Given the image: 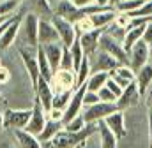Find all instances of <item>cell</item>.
<instances>
[{"label":"cell","instance_id":"1","mask_svg":"<svg viewBox=\"0 0 152 148\" xmlns=\"http://www.w3.org/2000/svg\"><path fill=\"white\" fill-rule=\"evenodd\" d=\"M92 134H97V123H87V127L80 132H69L62 129L50 141L42 143V148H78Z\"/></svg>","mask_w":152,"mask_h":148},{"label":"cell","instance_id":"2","mask_svg":"<svg viewBox=\"0 0 152 148\" xmlns=\"http://www.w3.org/2000/svg\"><path fill=\"white\" fill-rule=\"evenodd\" d=\"M18 53L21 57V62L27 69V74L30 78V83H32V88L36 90L39 83V78H41V73H39V64H37V48H32V46H20L18 48Z\"/></svg>","mask_w":152,"mask_h":148},{"label":"cell","instance_id":"3","mask_svg":"<svg viewBox=\"0 0 152 148\" xmlns=\"http://www.w3.org/2000/svg\"><path fill=\"white\" fill-rule=\"evenodd\" d=\"M32 116V108L28 110H4V127L11 131H21L28 125V120Z\"/></svg>","mask_w":152,"mask_h":148},{"label":"cell","instance_id":"4","mask_svg":"<svg viewBox=\"0 0 152 148\" xmlns=\"http://www.w3.org/2000/svg\"><path fill=\"white\" fill-rule=\"evenodd\" d=\"M51 88L55 94L58 92H71L76 90V73L75 71H67V69H57L51 76Z\"/></svg>","mask_w":152,"mask_h":148},{"label":"cell","instance_id":"5","mask_svg":"<svg viewBox=\"0 0 152 148\" xmlns=\"http://www.w3.org/2000/svg\"><path fill=\"white\" fill-rule=\"evenodd\" d=\"M118 110V106H117V102H97V104H94V106H88V108H83L81 111V115H83V118H85V122L87 123H97V122H101V120H104L110 113H113V111Z\"/></svg>","mask_w":152,"mask_h":148},{"label":"cell","instance_id":"6","mask_svg":"<svg viewBox=\"0 0 152 148\" xmlns=\"http://www.w3.org/2000/svg\"><path fill=\"white\" fill-rule=\"evenodd\" d=\"M99 49H103V51H106L108 55H112V57L117 58L120 64H129V55L126 53L122 42L115 41L113 37H110L104 30H103V34L99 37Z\"/></svg>","mask_w":152,"mask_h":148},{"label":"cell","instance_id":"7","mask_svg":"<svg viewBox=\"0 0 152 148\" xmlns=\"http://www.w3.org/2000/svg\"><path fill=\"white\" fill-rule=\"evenodd\" d=\"M149 60H151L149 44L142 39V41H138V42L131 48V51H129V65H131V69H133L134 73H138L143 65L149 64Z\"/></svg>","mask_w":152,"mask_h":148},{"label":"cell","instance_id":"8","mask_svg":"<svg viewBox=\"0 0 152 148\" xmlns=\"http://www.w3.org/2000/svg\"><path fill=\"white\" fill-rule=\"evenodd\" d=\"M51 23L55 25L58 37H60V42L66 46V48H71L73 42L78 39V32L75 28V23L64 20V18H58V16H51Z\"/></svg>","mask_w":152,"mask_h":148},{"label":"cell","instance_id":"9","mask_svg":"<svg viewBox=\"0 0 152 148\" xmlns=\"http://www.w3.org/2000/svg\"><path fill=\"white\" fill-rule=\"evenodd\" d=\"M23 16H25V12H23V11H20V12H16V16L11 20L9 27L5 28V32L2 34V37H0V51L9 49V48L16 42V37H18V34H20V30H21Z\"/></svg>","mask_w":152,"mask_h":148},{"label":"cell","instance_id":"10","mask_svg":"<svg viewBox=\"0 0 152 148\" xmlns=\"http://www.w3.org/2000/svg\"><path fill=\"white\" fill-rule=\"evenodd\" d=\"M21 30L25 34V44L37 48L39 46V37H37V30H39V16L34 12H25L23 16V23H21Z\"/></svg>","mask_w":152,"mask_h":148},{"label":"cell","instance_id":"11","mask_svg":"<svg viewBox=\"0 0 152 148\" xmlns=\"http://www.w3.org/2000/svg\"><path fill=\"white\" fill-rule=\"evenodd\" d=\"M85 92H87V81H85L83 85H80L75 92H73L71 101H69L67 108L64 110V123H67V122L73 120L75 116L81 115V111H83V97H85Z\"/></svg>","mask_w":152,"mask_h":148},{"label":"cell","instance_id":"12","mask_svg":"<svg viewBox=\"0 0 152 148\" xmlns=\"http://www.w3.org/2000/svg\"><path fill=\"white\" fill-rule=\"evenodd\" d=\"M46 122H48V118H46V111H44V108H42L41 101H39L37 97H34L32 116H30L28 125L25 127V131H28V132H30V134H34V136H39V134L42 132V129H44Z\"/></svg>","mask_w":152,"mask_h":148},{"label":"cell","instance_id":"13","mask_svg":"<svg viewBox=\"0 0 152 148\" xmlns=\"http://www.w3.org/2000/svg\"><path fill=\"white\" fill-rule=\"evenodd\" d=\"M53 16L64 18V20L75 23L80 18V9L73 4V0H58L53 4Z\"/></svg>","mask_w":152,"mask_h":148},{"label":"cell","instance_id":"14","mask_svg":"<svg viewBox=\"0 0 152 148\" xmlns=\"http://www.w3.org/2000/svg\"><path fill=\"white\" fill-rule=\"evenodd\" d=\"M37 37H39V44H50V42H57L60 41L58 32L55 28V25L51 23V18H39V30H37Z\"/></svg>","mask_w":152,"mask_h":148},{"label":"cell","instance_id":"15","mask_svg":"<svg viewBox=\"0 0 152 148\" xmlns=\"http://www.w3.org/2000/svg\"><path fill=\"white\" fill-rule=\"evenodd\" d=\"M34 92H36V97L41 101V104H42L44 111H48V110L53 108V95H55V92H53L51 83H50L48 79L39 78V83H37V86H36Z\"/></svg>","mask_w":152,"mask_h":148},{"label":"cell","instance_id":"16","mask_svg":"<svg viewBox=\"0 0 152 148\" xmlns=\"http://www.w3.org/2000/svg\"><path fill=\"white\" fill-rule=\"evenodd\" d=\"M140 99H142V95H140L138 86H136V81H134V83H131L129 86L124 88L122 95L117 99V106H118V110L124 111V110H127V108L136 106V104L140 102Z\"/></svg>","mask_w":152,"mask_h":148},{"label":"cell","instance_id":"17","mask_svg":"<svg viewBox=\"0 0 152 148\" xmlns=\"http://www.w3.org/2000/svg\"><path fill=\"white\" fill-rule=\"evenodd\" d=\"M110 78L113 81H117L122 88H126V86H129L131 83L136 81V73L131 69L129 64H120L118 67H115L113 71H110Z\"/></svg>","mask_w":152,"mask_h":148},{"label":"cell","instance_id":"18","mask_svg":"<svg viewBox=\"0 0 152 148\" xmlns=\"http://www.w3.org/2000/svg\"><path fill=\"white\" fill-rule=\"evenodd\" d=\"M101 34H103L101 28H94V30H90V32H85V34H80V36H78L83 51H85L88 57H92V55L99 49V37H101Z\"/></svg>","mask_w":152,"mask_h":148},{"label":"cell","instance_id":"19","mask_svg":"<svg viewBox=\"0 0 152 148\" xmlns=\"http://www.w3.org/2000/svg\"><path fill=\"white\" fill-rule=\"evenodd\" d=\"M104 123L115 132V136L120 139V138H126L127 134V127H126V116H124V111L117 110L113 113H110L106 118H104Z\"/></svg>","mask_w":152,"mask_h":148},{"label":"cell","instance_id":"20","mask_svg":"<svg viewBox=\"0 0 152 148\" xmlns=\"http://www.w3.org/2000/svg\"><path fill=\"white\" fill-rule=\"evenodd\" d=\"M42 49H44V55H46L50 65H51V71L55 73L60 67V60H62V53H64V44L60 41H57V42L42 44Z\"/></svg>","mask_w":152,"mask_h":148},{"label":"cell","instance_id":"21","mask_svg":"<svg viewBox=\"0 0 152 148\" xmlns=\"http://www.w3.org/2000/svg\"><path fill=\"white\" fill-rule=\"evenodd\" d=\"M120 65V62L113 58L112 55H108L106 51H103V49H97V55H96V62L92 64V73H97V71H106V73H110V71H113L115 67H118Z\"/></svg>","mask_w":152,"mask_h":148},{"label":"cell","instance_id":"22","mask_svg":"<svg viewBox=\"0 0 152 148\" xmlns=\"http://www.w3.org/2000/svg\"><path fill=\"white\" fill-rule=\"evenodd\" d=\"M23 5H27V12H34L39 18H51L53 16V5L50 0H23Z\"/></svg>","mask_w":152,"mask_h":148},{"label":"cell","instance_id":"23","mask_svg":"<svg viewBox=\"0 0 152 148\" xmlns=\"http://www.w3.org/2000/svg\"><path fill=\"white\" fill-rule=\"evenodd\" d=\"M97 136H99V148H117L118 138L115 132L104 123V120L97 122Z\"/></svg>","mask_w":152,"mask_h":148},{"label":"cell","instance_id":"24","mask_svg":"<svg viewBox=\"0 0 152 148\" xmlns=\"http://www.w3.org/2000/svg\"><path fill=\"white\" fill-rule=\"evenodd\" d=\"M145 25H147V23H140V25H133V27H129V28H127V34H126L124 41H122V46H124V49H126V53H127V55H129L131 48H133L138 41H142V39H143Z\"/></svg>","mask_w":152,"mask_h":148},{"label":"cell","instance_id":"25","mask_svg":"<svg viewBox=\"0 0 152 148\" xmlns=\"http://www.w3.org/2000/svg\"><path fill=\"white\" fill-rule=\"evenodd\" d=\"M151 85H152V64H147L136 73V86H138V92H140L142 99L147 95Z\"/></svg>","mask_w":152,"mask_h":148},{"label":"cell","instance_id":"26","mask_svg":"<svg viewBox=\"0 0 152 148\" xmlns=\"http://www.w3.org/2000/svg\"><path fill=\"white\" fill-rule=\"evenodd\" d=\"M12 136H14V139L18 141L20 148H42L41 141L37 139V136L30 134V132L25 131V129H21V131H12Z\"/></svg>","mask_w":152,"mask_h":148},{"label":"cell","instance_id":"27","mask_svg":"<svg viewBox=\"0 0 152 148\" xmlns=\"http://www.w3.org/2000/svg\"><path fill=\"white\" fill-rule=\"evenodd\" d=\"M117 18V9H108V11H103V12H97V14H90V20L94 23V28H101L104 30L108 25H112Z\"/></svg>","mask_w":152,"mask_h":148},{"label":"cell","instance_id":"28","mask_svg":"<svg viewBox=\"0 0 152 148\" xmlns=\"http://www.w3.org/2000/svg\"><path fill=\"white\" fill-rule=\"evenodd\" d=\"M108 78H110V73H106V71L92 73L88 76V79H87V88H88L90 92H99V90L106 85Z\"/></svg>","mask_w":152,"mask_h":148},{"label":"cell","instance_id":"29","mask_svg":"<svg viewBox=\"0 0 152 148\" xmlns=\"http://www.w3.org/2000/svg\"><path fill=\"white\" fill-rule=\"evenodd\" d=\"M64 129V122H53V120H48L46 122V125H44V129H42V132L37 136V139L41 141V145L42 143H46V141H50L57 132H60Z\"/></svg>","mask_w":152,"mask_h":148},{"label":"cell","instance_id":"30","mask_svg":"<svg viewBox=\"0 0 152 148\" xmlns=\"http://www.w3.org/2000/svg\"><path fill=\"white\" fill-rule=\"evenodd\" d=\"M37 64H39V73H41V78H44V79L51 81L53 71H51V65H50V62H48V58H46L44 49H42V46H41V44L37 46Z\"/></svg>","mask_w":152,"mask_h":148},{"label":"cell","instance_id":"31","mask_svg":"<svg viewBox=\"0 0 152 148\" xmlns=\"http://www.w3.org/2000/svg\"><path fill=\"white\" fill-rule=\"evenodd\" d=\"M90 74H92V60H90V57L85 53V57H83V60H81V65H80V69L76 71V85H78V86L83 85V83L88 79Z\"/></svg>","mask_w":152,"mask_h":148},{"label":"cell","instance_id":"32","mask_svg":"<svg viewBox=\"0 0 152 148\" xmlns=\"http://www.w3.org/2000/svg\"><path fill=\"white\" fill-rule=\"evenodd\" d=\"M21 5V0H0V16H12Z\"/></svg>","mask_w":152,"mask_h":148},{"label":"cell","instance_id":"33","mask_svg":"<svg viewBox=\"0 0 152 148\" xmlns=\"http://www.w3.org/2000/svg\"><path fill=\"white\" fill-rule=\"evenodd\" d=\"M69 49H71V55H73V62H75V67H73V69H75V73H76V71L80 69V65H81L83 57H85V51H83V48H81V44H80V39H76Z\"/></svg>","mask_w":152,"mask_h":148},{"label":"cell","instance_id":"34","mask_svg":"<svg viewBox=\"0 0 152 148\" xmlns=\"http://www.w3.org/2000/svg\"><path fill=\"white\" fill-rule=\"evenodd\" d=\"M75 90L71 92H58L53 95V108H58V110H66L69 101H71V95H73Z\"/></svg>","mask_w":152,"mask_h":148},{"label":"cell","instance_id":"35","mask_svg":"<svg viewBox=\"0 0 152 148\" xmlns=\"http://www.w3.org/2000/svg\"><path fill=\"white\" fill-rule=\"evenodd\" d=\"M85 127H87V122H85L83 115H78L73 120H69L67 123H64V129L69 131V132H80V131H83Z\"/></svg>","mask_w":152,"mask_h":148},{"label":"cell","instance_id":"36","mask_svg":"<svg viewBox=\"0 0 152 148\" xmlns=\"http://www.w3.org/2000/svg\"><path fill=\"white\" fill-rule=\"evenodd\" d=\"M104 32L108 34L110 37H113L115 41H118V42H122L124 41V37L127 34V30L124 28V27H120V25H117V23H112V25H108L106 28H104Z\"/></svg>","mask_w":152,"mask_h":148},{"label":"cell","instance_id":"37","mask_svg":"<svg viewBox=\"0 0 152 148\" xmlns=\"http://www.w3.org/2000/svg\"><path fill=\"white\" fill-rule=\"evenodd\" d=\"M75 28H76V32H78V36L94 30V23H92L90 16H81V18H78L75 21Z\"/></svg>","mask_w":152,"mask_h":148},{"label":"cell","instance_id":"38","mask_svg":"<svg viewBox=\"0 0 152 148\" xmlns=\"http://www.w3.org/2000/svg\"><path fill=\"white\" fill-rule=\"evenodd\" d=\"M143 4H145V0H122L117 5V11L118 12H133L138 7H142Z\"/></svg>","mask_w":152,"mask_h":148},{"label":"cell","instance_id":"39","mask_svg":"<svg viewBox=\"0 0 152 148\" xmlns=\"http://www.w3.org/2000/svg\"><path fill=\"white\" fill-rule=\"evenodd\" d=\"M75 62H73V55L71 49L64 46V53H62V60H60V67L58 69H67V71H75Z\"/></svg>","mask_w":152,"mask_h":148},{"label":"cell","instance_id":"40","mask_svg":"<svg viewBox=\"0 0 152 148\" xmlns=\"http://www.w3.org/2000/svg\"><path fill=\"white\" fill-rule=\"evenodd\" d=\"M97 102H101V99H99V94H97V92H90V90L87 88V92H85V97H83V108L94 106V104H97Z\"/></svg>","mask_w":152,"mask_h":148},{"label":"cell","instance_id":"41","mask_svg":"<svg viewBox=\"0 0 152 148\" xmlns=\"http://www.w3.org/2000/svg\"><path fill=\"white\" fill-rule=\"evenodd\" d=\"M97 94H99V99H101L103 102H117V99H118V97L115 95L113 92L106 86V85H104V86H103Z\"/></svg>","mask_w":152,"mask_h":148},{"label":"cell","instance_id":"42","mask_svg":"<svg viewBox=\"0 0 152 148\" xmlns=\"http://www.w3.org/2000/svg\"><path fill=\"white\" fill-rule=\"evenodd\" d=\"M46 118L48 120H53V122H64V110L51 108V110L46 111Z\"/></svg>","mask_w":152,"mask_h":148},{"label":"cell","instance_id":"43","mask_svg":"<svg viewBox=\"0 0 152 148\" xmlns=\"http://www.w3.org/2000/svg\"><path fill=\"white\" fill-rule=\"evenodd\" d=\"M106 86H108V88L113 92L117 97H120V95H122V92H124V88H122V86H120L117 81H113L112 78H108V81H106Z\"/></svg>","mask_w":152,"mask_h":148},{"label":"cell","instance_id":"44","mask_svg":"<svg viewBox=\"0 0 152 148\" xmlns=\"http://www.w3.org/2000/svg\"><path fill=\"white\" fill-rule=\"evenodd\" d=\"M9 81H11V71L5 65H0V86L7 85Z\"/></svg>","mask_w":152,"mask_h":148},{"label":"cell","instance_id":"45","mask_svg":"<svg viewBox=\"0 0 152 148\" xmlns=\"http://www.w3.org/2000/svg\"><path fill=\"white\" fill-rule=\"evenodd\" d=\"M143 41H145L147 44H151V42H152V21H147V25H145V32H143Z\"/></svg>","mask_w":152,"mask_h":148},{"label":"cell","instance_id":"46","mask_svg":"<svg viewBox=\"0 0 152 148\" xmlns=\"http://www.w3.org/2000/svg\"><path fill=\"white\" fill-rule=\"evenodd\" d=\"M73 4H75L78 9H83V7H87V5L94 4V0H73Z\"/></svg>","mask_w":152,"mask_h":148},{"label":"cell","instance_id":"47","mask_svg":"<svg viewBox=\"0 0 152 148\" xmlns=\"http://www.w3.org/2000/svg\"><path fill=\"white\" fill-rule=\"evenodd\" d=\"M149 148H152V110H149Z\"/></svg>","mask_w":152,"mask_h":148},{"label":"cell","instance_id":"48","mask_svg":"<svg viewBox=\"0 0 152 148\" xmlns=\"http://www.w3.org/2000/svg\"><path fill=\"white\" fill-rule=\"evenodd\" d=\"M4 129H5L4 127V110H2V99H0V134H2Z\"/></svg>","mask_w":152,"mask_h":148},{"label":"cell","instance_id":"49","mask_svg":"<svg viewBox=\"0 0 152 148\" xmlns=\"http://www.w3.org/2000/svg\"><path fill=\"white\" fill-rule=\"evenodd\" d=\"M14 16H16V14H14ZM14 16H12V18H14ZM12 18H11V20H12ZM11 20H7L5 23H2V25H0V37H2V34H4V32H5V28L9 27V23H11Z\"/></svg>","mask_w":152,"mask_h":148},{"label":"cell","instance_id":"50","mask_svg":"<svg viewBox=\"0 0 152 148\" xmlns=\"http://www.w3.org/2000/svg\"><path fill=\"white\" fill-rule=\"evenodd\" d=\"M122 0H110V7H113V9H117V5L120 4Z\"/></svg>","mask_w":152,"mask_h":148},{"label":"cell","instance_id":"51","mask_svg":"<svg viewBox=\"0 0 152 148\" xmlns=\"http://www.w3.org/2000/svg\"><path fill=\"white\" fill-rule=\"evenodd\" d=\"M147 106H149V110H152V90L149 94V97H147Z\"/></svg>","mask_w":152,"mask_h":148},{"label":"cell","instance_id":"52","mask_svg":"<svg viewBox=\"0 0 152 148\" xmlns=\"http://www.w3.org/2000/svg\"><path fill=\"white\" fill-rule=\"evenodd\" d=\"M12 16H14V14H12ZM12 16H0V25H2V23H5L7 20H11Z\"/></svg>","mask_w":152,"mask_h":148},{"label":"cell","instance_id":"53","mask_svg":"<svg viewBox=\"0 0 152 148\" xmlns=\"http://www.w3.org/2000/svg\"><path fill=\"white\" fill-rule=\"evenodd\" d=\"M0 148H12L11 145H7V143H0Z\"/></svg>","mask_w":152,"mask_h":148},{"label":"cell","instance_id":"54","mask_svg":"<svg viewBox=\"0 0 152 148\" xmlns=\"http://www.w3.org/2000/svg\"><path fill=\"white\" fill-rule=\"evenodd\" d=\"M149 51H151V60H152V42L149 44Z\"/></svg>","mask_w":152,"mask_h":148},{"label":"cell","instance_id":"55","mask_svg":"<svg viewBox=\"0 0 152 148\" xmlns=\"http://www.w3.org/2000/svg\"><path fill=\"white\" fill-rule=\"evenodd\" d=\"M0 65H2V64H0Z\"/></svg>","mask_w":152,"mask_h":148},{"label":"cell","instance_id":"56","mask_svg":"<svg viewBox=\"0 0 152 148\" xmlns=\"http://www.w3.org/2000/svg\"><path fill=\"white\" fill-rule=\"evenodd\" d=\"M145 2H147V0H145Z\"/></svg>","mask_w":152,"mask_h":148}]
</instances>
